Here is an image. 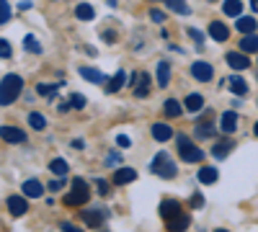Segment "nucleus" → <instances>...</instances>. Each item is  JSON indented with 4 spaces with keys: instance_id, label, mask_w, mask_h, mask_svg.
Masks as SVG:
<instances>
[{
    "instance_id": "f257e3e1",
    "label": "nucleus",
    "mask_w": 258,
    "mask_h": 232,
    "mask_svg": "<svg viewBox=\"0 0 258 232\" xmlns=\"http://www.w3.org/2000/svg\"><path fill=\"white\" fill-rule=\"evenodd\" d=\"M21 88H24V80H21L18 75H6L3 83H0V103H3V106L13 103L18 98Z\"/></svg>"
},
{
    "instance_id": "f03ea898",
    "label": "nucleus",
    "mask_w": 258,
    "mask_h": 232,
    "mask_svg": "<svg viewBox=\"0 0 258 232\" xmlns=\"http://www.w3.org/2000/svg\"><path fill=\"white\" fill-rule=\"evenodd\" d=\"M88 199H91L88 183H85L83 178H75V181H73V188H70V194L64 196V204H68V206H83Z\"/></svg>"
},
{
    "instance_id": "7ed1b4c3",
    "label": "nucleus",
    "mask_w": 258,
    "mask_h": 232,
    "mask_svg": "<svg viewBox=\"0 0 258 232\" xmlns=\"http://www.w3.org/2000/svg\"><path fill=\"white\" fill-rule=\"evenodd\" d=\"M150 171H153L158 178H173L176 176V163L170 160L165 152H158L155 160H153V165H150Z\"/></svg>"
},
{
    "instance_id": "20e7f679",
    "label": "nucleus",
    "mask_w": 258,
    "mask_h": 232,
    "mask_svg": "<svg viewBox=\"0 0 258 232\" xmlns=\"http://www.w3.org/2000/svg\"><path fill=\"white\" fill-rule=\"evenodd\" d=\"M178 152H181V158L186 160V163H197V160H202V150L197 144H194L188 137H178Z\"/></svg>"
},
{
    "instance_id": "39448f33",
    "label": "nucleus",
    "mask_w": 258,
    "mask_h": 232,
    "mask_svg": "<svg viewBox=\"0 0 258 232\" xmlns=\"http://www.w3.org/2000/svg\"><path fill=\"white\" fill-rule=\"evenodd\" d=\"M132 93H135L137 98H145V96L150 93V75H147V72L132 75Z\"/></svg>"
},
{
    "instance_id": "423d86ee",
    "label": "nucleus",
    "mask_w": 258,
    "mask_h": 232,
    "mask_svg": "<svg viewBox=\"0 0 258 232\" xmlns=\"http://www.w3.org/2000/svg\"><path fill=\"white\" fill-rule=\"evenodd\" d=\"M197 137H199V139H209V137H214V124H212V111H207V114L202 116V121L197 124Z\"/></svg>"
},
{
    "instance_id": "0eeeda50",
    "label": "nucleus",
    "mask_w": 258,
    "mask_h": 232,
    "mask_svg": "<svg viewBox=\"0 0 258 232\" xmlns=\"http://www.w3.org/2000/svg\"><path fill=\"white\" fill-rule=\"evenodd\" d=\"M160 214H163V219H165V222L176 219V217L181 214L178 201H176V199H163V204H160Z\"/></svg>"
},
{
    "instance_id": "6e6552de",
    "label": "nucleus",
    "mask_w": 258,
    "mask_h": 232,
    "mask_svg": "<svg viewBox=\"0 0 258 232\" xmlns=\"http://www.w3.org/2000/svg\"><path fill=\"white\" fill-rule=\"evenodd\" d=\"M26 209H29V204H26L24 196H11V199H8V212H11L13 217H24Z\"/></svg>"
},
{
    "instance_id": "1a4fd4ad",
    "label": "nucleus",
    "mask_w": 258,
    "mask_h": 232,
    "mask_svg": "<svg viewBox=\"0 0 258 232\" xmlns=\"http://www.w3.org/2000/svg\"><path fill=\"white\" fill-rule=\"evenodd\" d=\"M191 75L197 78L199 83H207V80H212V65H207V62H194Z\"/></svg>"
},
{
    "instance_id": "9d476101",
    "label": "nucleus",
    "mask_w": 258,
    "mask_h": 232,
    "mask_svg": "<svg viewBox=\"0 0 258 232\" xmlns=\"http://www.w3.org/2000/svg\"><path fill=\"white\" fill-rule=\"evenodd\" d=\"M0 134H3V139L11 142V144H18V142L26 139V134L21 132V129H16V126H3V129H0Z\"/></svg>"
},
{
    "instance_id": "9b49d317",
    "label": "nucleus",
    "mask_w": 258,
    "mask_h": 232,
    "mask_svg": "<svg viewBox=\"0 0 258 232\" xmlns=\"http://www.w3.org/2000/svg\"><path fill=\"white\" fill-rule=\"evenodd\" d=\"M209 36H212L214 41H227V39H230V31H227L225 24L214 21V24H209Z\"/></svg>"
},
{
    "instance_id": "f8f14e48",
    "label": "nucleus",
    "mask_w": 258,
    "mask_h": 232,
    "mask_svg": "<svg viewBox=\"0 0 258 232\" xmlns=\"http://www.w3.org/2000/svg\"><path fill=\"white\" fill-rule=\"evenodd\" d=\"M227 65L232 67V70H245L250 62H248V57L245 54H238V52H230L227 54Z\"/></svg>"
},
{
    "instance_id": "ddd939ff",
    "label": "nucleus",
    "mask_w": 258,
    "mask_h": 232,
    "mask_svg": "<svg viewBox=\"0 0 258 232\" xmlns=\"http://www.w3.org/2000/svg\"><path fill=\"white\" fill-rule=\"evenodd\" d=\"M135 178H137L135 168H119V171L114 173V183H116V186H124V183L135 181Z\"/></svg>"
},
{
    "instance_id": "4468645a",
    "label": "nucleus",
    "mask_w": 258,
    "mask_h": 232,
    "mask_svg": "<svg viewBox=\"0 0 258 232\" xmlns=\"http://www.w3.org/2000/svg\"><path fill=\"white\" fill-rule=\"evenodd\" d=\"M220 126H222V132H225V134H232V132H235V126H238V116H235V111H225Z\"/></svg>"
},
{
    "instance_id": "2eb2a0df",
    "label": "nucleus",
    "mask_w": 258,
    "mask_h": 232,
    "mask_svg": "<svg viewBox=\"0 0 258 232\" xmlns=\"http://www.w3.org/2000/svg\"><path fill=\"white\" fill-rule=\"evenodd\" d=\"M153 137H155L158 142H168L170 137H173V132H170L168 124H155V126H153Z\"/></svg>"
},
{
    "instance_id": "dca6fc26",
    "label": "nucleus",
    "mask_w": 258,
    "mask_h": 232,
    "mask_svg": "<svg viewBox=\"0 0 258 232\" xmlns=\"http://www.w3.org/2000/svg\"><path fill=\"white\" fill-rule=\"evenodd\" d=\"M41 191H44V188H41V183H39L36 178H31V181H26V183H24V194H26V196H31V199L41 196Z\"/></svg>"
},
{
    "instance_id": "f3484780",
    "label": "nucleus",
    "mask_w": 258,
    "mask_h": 232,
    "mask_svg": "<svg viewBox=\"0 0 258 232\" xmlns=\"http://www.w3.org/2000/svg\"><path fill=\"white\" fill-rule=\"evenodd\" d=\"M222 11H225L227 16H232V18H238V16L243 13V3H240V0H225Z\"/></svg>"
},
{
    "instance_id": "a211bd4d",
    "label": "nucleus",
    "mask_w": 258,
    "mask_h": 232,
    "mask_svg": "<svg viewBox=\"0 0 258 232\" xmlns=\"http://www.w3.org/2000/svg\"><path fill=\"white\" fill-rule=\"evenodd\" d=\"M103 212L101 209H93V212H83V219H85V224H91V227H98L101 222H103Z\"/></svg>"
},
{
    "instance_id": "6ab92c4d",
    "label": "nucleus",
    "mask_w": 258,
    "mask_h": 232,
    "mask_svg": "<svg viewBox=\"0 0 258 232\" xmlns=\"http://www.w3.org/2000/svg\"><path fill=\"white\" fill-rule=\"evenodd\" d=\"M232 147H235V142L232 139H225V142H220V144H214V158H227L230 152H232Z\"/></svg>"
},
{
    "instance_id": "aec40b11",
    "label": "nucleus",
    "mask_w": 258,
    "mask_h": 232,
    "mask_svg": "<svg viewBox=\"0 0 258 232\" xmlns=\"http://www.w3.org/2000/svg\"><path fill=\"white\" fill-rule=\"evenodd\" d=\"M75 16H78L80 21H93V18H96V11H93V6H88V3H80V6L75 8Z\"/></svg>"
},
{
    "instance_id": "412c9836",
    "label": "nucleus",
    "mask_w": 258,
    "mask_h": 232,
    "mask_svg": "<svg viewBox=\"0 0 258 232\" xmlns=\"http://www.w3.org/2000/svg\"><path fill=\"white\" fill-rule=\"evenodd\" d=\"M186 227H188V217L186 214H178L176 219L168 222V232H183Z\"/></svg>"
},
{
    "instance_id": "4be33fe9",
    "label": "nucleus",
    "mask_w": 258,
    "mask_h": 232,
    "mask_svg": "<svg viewBox=\"0 0 258 232\" xmlns=\"http://www.w3.org/2000/svg\"><path fill=\"white\" fill-rule=\"evenodd\" d=\"M168 83H170V67H168V62H160L158 65V86L165 88Z\"/></svg>"
},
{
    "instance_id": "5701e85b",
    "label": "nucleus",
    "mask_w": 258,
    "mask_h": 232,
    "mask_svg": "<svg viewBox=\"0 0 258 232\" xmlns=\"http://www.w3.org/2000/svg\"><path fill=\"white\" fill-rule=\"evenodd\" d=\"M165 116H170V119H176V116H181V111H183V106H181V103L178 101H173V98H170V101H165Z\"/></svg>"
},
{
    "instance_id": "b1692460",
    "label": "nucleus",
    "mask_w": 258,
    "mask_h": 232,
    "mask_svg": "<svg viewBox=\"0 0 258 232\" xmlns=\"http://www.w3.org/2000/svg\"><path fill=\"white\" fill-rule=\"evenodd\" d=\"M238 31H243V34H253V31H255V18H250V16L238 18Z\"/></svg>"
},
{
    "instance_id": "393cba45",
    "label": "nucleus",
    "mask_w": 258,
    "mask_h": 232,
    "mask_svg": "<svg viewBox=\"0 0 258 232\" xmlns=\"http://www.w3.org/2000/svg\"><path fill=\"white\" fill-rule=\"evenodd\" d=\"M204 106V98L199 96V93H191V96H186V109L188 111H199Z\"/></svg>"
},
{
    "instance_id": "a878e982",
    "label": "nucleus",
    "mask_w": 258,
    "mask_h": 232,
    "mask_svg": "<svg viewBox=\"0 0 258 232\" xmlns=\"http://www.w3.org/2000/svg\"><path fill=\"white\" fill-rule=\"evenodd\" d=\"M165 6L170 11H176L178 16H188V6H186V0H165Z\"/></svg>"
},
{
    "instance_id": "bb28decb",
    "label": "nucleus",
    "mask_w": 258,
    "mask_h": 232,
    "mask_svg": "<svg viewBox=\"0 0 258 232\" xmlns=\"http://www.w3.org/2000/svg\"><path fill=\"white\" fill-rule=\"evenodd\" d=\"M240 49H243V52H258V36H255V34H248V36L240 41Z\"/></svg>"
},
{
    "instance_id": "cd10ccee",
    "label": "nucleus",
    "mask_w": 258,
    "mask_h": 232,
    "mask_svg": "<svg viewBox=\"0 0 258 232\" xmlns=\"http://www.w3.org/2000/svg\"><path fill=\"white\" fill-rule=\"evenodd\" d=\"M220 176H217V168H202L199 171V181L202 183H214Z\"/></svg>"
},
{
    "instance_id": "c85d7f7f",
    "label": "nucleus",
    "mask_w": 258,
    "mask_h": 232,
    "mask_svg": "<svg viewBox=\"0 0 258 232\" xmlns=\"http://www.w3.org/2000/svg\"><path fill=\"white\" fill-rule=\"evenodd\" d=\"M124 83H126V72H116V75L109 80V93H116Z\"/></svg>"
},
{
    "instance_id": "c756f323",
    "label": "nucleus",
    "mask_w": 258,
    "mask_h": 232,
    "mask_svg": "<svg viewBox=\"0 0 258 232\" xmlns=\"http://www.w3.org/2000/svg\"><path fill=\"white\" fill-rule=\"evenodd\" d=\"M80 75L88 80V83H101L103 80V75L98 70H93V67H80Z\"/></svg>"
},
{
    "instance_id": "7c9ffc66",
    "label": "nucleus",
    "mask_w": 258,
    "mask_h": 232,
    "mask_svg": "<svg viewBox=\"0 0 258 232\" xmlns=\"http://www.w3.org/2000/svg\"><path fill=\"white\" fill-rule=\"evenodd\" d=\"M230 88H232V93H238V96H245V93H248V86H245V80H240L238 75H235V78L230 80Z\"/></svg>"
},
{
    "instance_id": "2f4dec72",
    "label": "nucleus",
    "mask_w": 258,
    "mask_h": 232,
    "mask_svg": "<svg viewBox=\"0 0 258 232\" xmlns=\"http://www.w3.org/2000/svg\"><path fill=\"white\" fill-rule=\"evenodd\" d=\"M29 124H31V129H39V132H41V129L47 126V119L41 116V114H36V111H34V114L29 116Z\"/></svg>"
},
{
    "instance_id": "473e14b6",
    "label": "nucleus",
    "mask_w": 258,
    "mask_h": 232,
    "mask_svg": "<svg viewBox=\"0 0 258 232\" xmlns=\"http://www.w3.org/2000/svg\"><path fill=\"white\" fill-rule=\"evenodd\" d=\"M8 18H11V6L8 0H0V24H8Z\"/></svg>"
},
{
    "instance_id": "72a5a7b5",
    "label": "nucleus",
    "mask_w": 258,
    "mask_h": 232,
    "mask_svg": "<svg viewBox=\"0 0 258 232\" xmlns=\"http://www.w3.org/2000/svg\"><path fill=\"white\" fill-rule=\"evenodd\" d=\"M24 47H26L29 52H34V54H39V52H41V47H39V41H36L34 36H26V39H24Z\"/></svg>"
},
{
    "instance_id": "f704fd0d",
    "label": "nucleus",
    "mask_w": 258,
    "mask_h": 232,
    "mask_svg": "<svg viewBox=\"0 0 258 232\" xmlns=\"http://www.w3.org/2000/svg\"><path fill=\"white\" fill-rule=\"evenodd\" d=\"M52 173L64 176V173H68V163H64V160H52Z\"/></svg>"
},
{
    "instance_id": "c9c22d12",
    "label": "nucleus",
    "mask_w": 258,
    "mask_h": 232,
    "mask_svg": "<svg viewBox=\"0 0 258 232\" xmlns=\"http://www.w3.org/2000/svg\"><path fill=\"white\" fill-rule=\"evenodd\" d=\"M70 106H73V109H85V98H83L80 93H73V96H70Z\"/></svg>"
},
{
    "instance_id": "e433bc0d",
    "label": "nucleus",
    "mask_w": 258,
    "mask_h": 232,
    "mask_svg": "<svg viewBox=\"0 0 258 232\" xmlns=\"http://www.w3.org/2000/svg\"><path fill=\"white\" fill-rule=\"evenodd\" d=\"M11 54H13V49H11V44H8V41L3 39V41H0V57H6V59H8Z\"/></svg>"
},
{
    "instance_id": "4c0bfd02",
    "label": "nucleus",
    "mask_w": 258,
    "mask_h": 232,
    "mask_svg": "<svg viewBox=\"0 0 258 232\" xmlns=\"http://www.w3.org/2000/svg\"><path fill=\"white\" fill-rule=\"evenodd\" d=\"M188 204H191L194 209H202V206H204V196H202V194H194Z\"/></svg>"
},
{
    "instance_id": "58836bf2",
    "label": "nucleus",
    "mask_w": 258,
    "mask_h": 232,
    "mask_svg": "<svg viewBox=\"0 0 258 232\" xmlns=\"http://www.w3.org/2000/svg\"><path fill=\"white\" fill-rule=\"evenodd\" d=\"M150 18H153V21H155V24H163V21H165V13L155 8V11H150Z\"/></svg>"
},
{
    "instance_id": "ea45409f",
    "label": "nucleus",
    "mask_w": 258,
    "mask_h": 232,
    "mask_svg": "<svg viewBox=\"0 0 258 232\" xmlns=\"http://www.w3.org/2000/svg\"><path fill=\"white\" fill-rule=\"evenodd\" d=\"M59 227H62V232H83L78 224H70V222H62Z\"/></svg>"
},
{
    "instance_id": "a19ab883",
    "label": "nucleus",
    "mask_w": 258,
    "mask_h": 232,
    "mask_svg": "<svg viewBox=\"0 0 258 232\" xmlns=\"http://www.w3.org/2000/svg\"><path fill=\"white\" fill-rule=\"evenodd\" d=\"M119 36H116V31H111V29H106L103 31V41H109V44H111V41H116Z\"/></svg>"
},
{
    "instance_id": "79ce46f5",
    "label": "nucleus",
    "mask_w": 258,
    "mask_h": 232,
    "mask_svg": "<svg viewBox=\"0 0 258 232\" xmlns=\"http://www.w3.org/2000/svg\"><path fill=\"white\" fill-rule=\"evenodd\" d=\"M188 36H191L194 41H197V44H202V41H204V36H202V34L197 31V29H188Z\"/></svg>"
},
{
    "instance_id": "37998d69",
    "label": "nucleus",
    "mask_w": 258,
    "mask_h": 232,
    "mask_svg": "<svg viewBox=\"0 0 258 232\" xmlns=\"http://www.w3.org/2000/svg\"><path fill=\"white\" fill-rule=\"evenodd\" d=\"M116 142H119V147H129V144H132V139H129L126 134H119V137H116Z\"/></svg>"
},
{
    "instance_id": "c03bdc74",
    "label": "nucleus",
    "mask_w": 258,
    "mask_h": 232,
    "mask_svg": "<svg viewBox=\"0 0 258 232\" xmlns=\"http://www.w3.org/2000/svg\"><path fill=\"white\" fill-rule=\"evenodd\" d=\"M36 93H41V96H49V93H54V88H52V86H39V88H36Z\"/></svg>"
},
{
    "instance_id": "a18cd8bd",
    "label": "nucleus",
    "mask_w": 258,
    "mask_h": 232,
    "mask_svg": "<svg viewBox=\"0 0 258 232\" xmlns=\"http://www.w3.org/2000/svg\"><path fill=\"white\" fill-rule=\"evenodd\" d=\"M98 191H101V194H109V183H106V181H98Z\"/></svg>"
},
{
    "instance_id": "49530a36",
    "label": "nucleus",
    "mask_w": 258,
    "mask_h": 232,
    "mask_svg": "<svg viewBox=\"0 0 258 232\" xmlns=\"http://www.w3.org/2000/svg\"><path fill=\"white\" fill-rule=\"evenodd\" d=\"M59 188H62V181H52L49 183V191H59Z\"/></svg>"
},
{
    "instance_id": "de8ad7c7",
    "label": "nucleus",
    "mask_w": 258,
    "mask_h": 232,
    "mask_svg": "<svg viewBox=\"0 0 258 232\" xmlns=\"http://www.w3.org/2000/svg\"><path fill=\"white\" fill-rule=\"evenodd\" d=\"M119 160H121L119 155H109V160H106V163H109V165H114V163H119Z\"/></svg>"
},
{
    "instance_id": "09e8293b",
    "label": "nucleus",
    "mask_w": 258,
    "mask_h": 232,
    "mask_svg": "<svg viewBox=\"0 0 258 232\" xmlns=\"http://www.w3.org/2000/svg\"><path fill=\"white\" fill-rule=\"evenodd\" d=\"M250 3H253V8H255V11H258V0H250Z\"/></svg>"
},
{
    "instance_id": "8fccbe9b",
    "label": "nucleus",
    "mask_w": 258,
    "mask_h": 232,
    "mask_svg": "<svg viewBox=\"0 0 258 232\" xmlns=\"http://www.w3.org/2000/svg\"><path fill=\"white\" fill-rule=\"evenodd\" d=\"M253 132H255V137H258V124H255V126H253Z\"/></svg>"
},
{
    "instance_id": "3c124183",
    "label": "nucleus",
    "mask_w": 258,
    "mask_h": 232,
    "mask_svg": "<svg viewBox=\"0 0 258 232\" xmlns=\"http://www.w3.org/2000/svg\"><path fill=\"white\" fill-rule=\"evenodd\" d=\"M214 232H227V229H214Z\"/></svg>"
}]
</instances>
